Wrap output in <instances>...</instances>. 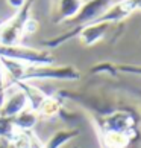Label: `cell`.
I'll return each mask as SVG.
<instances>
[{"instance_id": "obj_7", "label": "cell", "mask_w": 141, "mask_h": 148, "mask_svg": "<svg viewBox=\"0 0 141 148\" xmlns=\"http://www.w3.org/2000/svg\"><path fill=\"white\" fill-rule=\"evenodd\" d=\"M109 28H111L109 23H90V25L80 26L78 37L84 46L91 47L97 45L100 40H103Z\"/></svg>"}, {"instance_id": "obj_15", "label": "cell", "mask_w": 141, "mask_h": 148, "mask_svg": "<svg viewBox=\"0 0 141 148\" xmlns=\"http://www.w3.org/2000/svg\"><path fill=\"white\" fill-rule=\"evenodd\" d=\"M114 70L115 72L141 76V64H114Z\"/></svg>"}, {"instance_id": "obj_14", "label": "cell", "mask_w": 141, "mask_h": 148, "mask_svg": "<svg viewBox=\"0 0 141 148\" xmlns=\"http://www.w3.org/2000/svg\"><path fill=\"white\" fill-rule=\"evenodd\" d=\"M17 133L14 124H12V118H5L0 116V139L3 140H11Z\"/></svg>"}, {"instance_id": "obj_13", "label": "cell", "mask_w": 141, "mask_h": 148, "mask_svg": "<svg viewBox=\"0 0 141 148\" xmlns=\"http://www.w3.org/2000/svg\"><path fill=\"white\" fill-rule=\"evenodd\" d=\"M61 112V106H59V101L56 98H52V96H46L44 101L41 102V106L38 107V116H44V118H52V116H56V114Z\"/></svg>"}, {"instance_id": "obj_10", "label": "cell", "mask_w": 141, "mask_h": 148, "mask_svg": "<svg viewBox=\"0 0 141 148\" xmlns=\"http://www.w3.org/2000/svg\"><path fill=\"white\" fill-rule=\"evenodd\" d=\"M79 136V130L76 128H64V130H58L53 133V136H50L44 145L41 148H61L62 145L68 144L70 140H73L74 138Z\"/></svg>"}, {"instance_id": "obj_2", "label": "cell", "mask_w": 141, "mask_h": 148, "mask_svg": "<svg viewBox=\"0 0 141 148\" xmlns=\"http://www.w3.org/2000/svg\"><path fill=\"white\" fill-rule=\"evenodd\" d=\"M34 79H58V81H79L80 72L72 64L64 66H26L20 81Z\"/></svg>"}, {"instance_id": "obj_17", "label": "cell", "mask_w": 141, "mask_h": 148, "mask_svg": "<svg viewBox=\"0 0 141 148\" xmlns=\"http://www.w3.org/2000/svg\"><path fill=\"white\" fill-rule=\"evenodd\" d=\"M129 3H131V6H132L134 11L141 9V0H129Z\"/></svg>"}, {"instance_id": "obj_12", "label": "cell", "mask_w": 141, "mask_h": 148, "mask_svg": "<svg viewBox=\"0 0 141 148\" xmlns=\"http://www.w3.org/2000/svg\"><path fill=\"white\" fill-rule=\"evenodd\" d=\"M102 142L106 148H126L132 140V136H129L121 131H102Z\"/></svg>"}, {"instance_id": "obj_11", "label": "cell", "mask_w": 141, "mask_h": 148, "mask_svg": "<svg viewBox=\"0 0 141 148\" xmlns=\"http://www.w3.org/2000/svg\"><path fill=\"white\" fill-rule=\"evenodd\" d=\"M36 121H38V113L28 107L21 113H18L17 116L12 118V124L17 131H30L35 127Z\"/></svg>"}, {"instance_id": "obj_6", "label": "cell", "mask_w": 141, "mask_h": 148, "mask_svg": "<svg viewBox=\"0 0 141 148\" xmlns=\"http://www.w3.org/2000/svg\"><path fill=\"white\" fill-rule=\"evenodd\" d=\"M9 86H11V89H12V92L6 93L5 101L2 104V107H0V116H5V118H14V116H17L18 113L23 112L24 108L29 107L24 93L20 89H17L15 86H12L11 83H9Z\"/></svg>"}, {"instance_id": "obj_3", "label": "cell", "mask_w": 141, "mask_h": 148, "mask_svg": "<svg viewBox=\"0 0 141 148\" xmlns=\"http://www.w3.org/2000/svg\"><path fill=\"white\" fill-rule=\"evenodd\" d=\"M32 2L34 0H28L20 9H17L15 15H12L8 21H3L0 25V45L14 46L20 43L21 35L24 34L26 23L30 18Z\"/></svg>"}, {"instance_id": "obj_5", "label": "cell", "mask_w": 141, "mask_h": 148, "mask_svg": "<svg viewBox=\"0 0 141 148\" xmlns=\"http://www.w3.org/2000/svg\"><path fill=\"white\" fill-rule=\"evenodd\" d=\"M99 127L102 131H121L134 138V131L137 127V121L132 116V113H129L126 110H115L109 114L103 116L100 121H97Z\"/></svg>"}, {"instance_id": "obj_18", "label": "cell", "mask_w": 141, "mask_h": 148, "mask_svg": "<svg viewBox=\"0 0 141 148\" xmlns=\"http://www.w3.org/2000/svg\"><path fill=\"white\" fill-rule=\"evenodd\" d=\"M84 2H86V0H84Z\"/></svg>"}, {"instance_id": "obj_9", "label": "cell", "mask_w": 141, "mask_h": 148, "mask_svg": "<svg viewBox=\"0 0 141 148\" xmlns=\"http://www.w3.org/2000/svg\"><path fill=\"white\" fill-rule=\"evenodd\" d=\"M84 0H58V6H56V23H62V21H68L70 18H73L78 11L82 6Z\"/></svg>"}, {"instance_id": "obj_1", "label": "cell", "mask_w": 141, "mask_h": 148, "mask_svg": "<svg viewBox=\"0 0 141 148\" xmlns=\"http://www.w3.org/2000/svg\"><path fill=\"white\" fill-rule=\"evenodd\" d=\"M0 58L14 60L28 66H47L55 63V55L46 49L41 51V49L26 47L20 45H0Z\"/></svg>"}, {"instance_id": "obj_8", "label": "cell", "mask_w": 141, "mask_h": 148, "mask_svg": "<svg viewBox=\"0 0 141 148\" xmlns=\"http://www.w3.org/2000/svg\"><path fill=\"white\" fill-rule=\"evenodd\" d=\"M11 84L15 86L17 89H20L24 93L26 99H28V104H29V108H32L34 112L38 110V107L41 106V102L44 101V98L47 96L41 89H38L36 86L30 84V81H14V79H11Z\"/></svg>"}, {"instance_id": "obj_16", "label": "cell", "mask_w": 141, "mask_h": 148, "mask_svg": "<svg viewBox=\"0 0 141 148\" xmlns=\"http://www.w3.org/2000/svg\"><path fill=\"white\" fill-rule=\"evenodd\" d=\"M28 2V0H8V3H9V6H12L14 9H20L23 5Z\"/></svg>"}, {"instance_id": "obj_4", "label": "cell", "mask_w": 141, "mask_h": 148, "mask_svg": "<svg viewBox=\"0 0 141 148\" xmlns=\"http://www.w3.org/2000/svg\"><path fill=\"white\" fill-rule=\"evenodd\" d=\"M112 5H114V0H86V2L82 3V6L78 11V14L73 18H70L68 21H65V23L73 25L74 28L94 23Z\"/></svg>"}]
</instances>
